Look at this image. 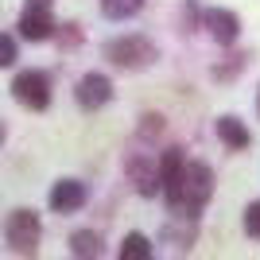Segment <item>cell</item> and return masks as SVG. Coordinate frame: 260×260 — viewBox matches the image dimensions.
I'll list each match as a JSON object with an SVG mask.
<instances>
[{
  "mask_svg": "<svg viewBox=\"0 0 260 260\" xmlns=\"http://www.w3.org/2000/svg\"><path fill=\"white\" fill-rule=\"evenodd\" d=\"M105 54H109L117 66H128V70H136V66H148V62L155 58L152 43H148V39H136V35H128V39H113V43L105 47Z\"/></svg>",
  "mask_w": 260,
  "mask_h": 260,
  "instance_id": "cell-4",
  "label": "cell"
},
{
  "mask_svg": "<svg viewBox=\"0 0 260 260\" xmlns=\"http://www.w3.org/2000/svg\"><path fill=\"white\" fill-rule=\"evenodd\" d=\"M31 8H51V0H27Z\"/></svg>",
  "mask_w": 260,
  "mask_h": 260,
  "instance_id": "cell-15",
  "label": "cell"
},
{
  "mask_svg": "<svg viewBox=\"0 0 260 260\" xmlns=\"http://www.w3.org/2000/svg\"><path fill=\"white\" fill-rule=\"evenodd\" d=\"M12 62H16V39L0 35V66H12Z\"/></svg>",
  "mask_w": 260,
  "mask_h": 260,
  "instance_id": "cell-14",
  "label": "cell"
},
{
  "mask_svg": "<svg viewBox=\"0 0 260 260\" xmlns=\"http://www.w3.org/2000/svg\"><path fill=\"white\" fill-rule=\"evenodd\" d=\"M159 190H167V202H171V210L179 217H194L214 194V175H210L206 163H186V155H183L179 167L163 179Z\"/></svg>",
  "mask_w": 260,
  "mask_h": 260,
  "instance_id": "cell-1",
  "label": "cell"
},
{
  "mask_svg": "<svg viewBox=\"0 0 260 260\" xmlns=\"http://www.w3.org/2000/svg\"><path fill=\"white\" fill-rule=\"evenodd\" d=\"M120 260H152V241L144 237V233H128V237L120 241Z\"/></svg>",
  "mask_w": 260,
  "mask_h": 260,
  "instance_id": "cell-10",
  "label": "cell"
},
{
  "mask_svg": "<svg viewBox=\"0 0 260 260\" xmlns=\"http://www.w3.org/2000/svg\"><path fill=\"white\" fill-rule=\"evenodd\" d=\"M140 8H144V0H101V12H105L109 20H128Z\"/></svg>",
  "mask_w": 260,
  "mask_h": 260,
  "instance_id": "cell-11",
  "label": "cell"
},
{
  "mask_svg": "<svg viewBox=\"0 0 260 260\" xmlns=\"http://www.w3.org/2000/svg\"><path fill=\"white\" fill-rule=\"evenodd\" d=\"M51 31H54L51 8H31V4H27V12H23V20H20V35L31 39V43H39V39H47Z\"/></svg>",
  "mask_w": 260,
  "mask_h": 260,
  "instance_id": "cell-7",
  "label": "cell"
},
{
  "mask_svg": "<svg viewBox=\"0 0 260 260\" xmlns=\"http://www.w3.org/2000/svg\"><path fill=\"white\" fill-rule=\"evenodd\" d=\"M70 252H74V256H98V252H101L98 233H89V229L74 233V237H70Z\"/></svg>",
  "mask_w": 260,
  "mask_h": 260,
  "instance_id": "cell-12",
  "label": "cell"
},
{
  "mask_svg": "<svg viewBox=\"0 0 260 260\" xmlns=\"http://www.w3.org/2000/svg\"><path fill=\"white\" fill-rule=\"evenodd\" d=\"M245 229H249V237L260 241V202H252V206L245 210Z\"/></svg>",
  "mask_w": 260,
  "mask_h": 260,
  "instance_id": "cell-13",
  "label": "cell"
},
{
  "mask_svg": "<svg viewBox=\"0 0 260 260\" xmlns=\"http://www.w3.org/2000/svg\"><path fill=\"white\" fill-rule=\"evenodd\" d=\"M12 93L27 109H47L51 105V78H47L43 70H23V74L12 82Z\"/></svg>",
  "mask_w": 260,
  "mask_h": 260,
  "instance_id": "cell-2",
  "label": "cell"
},
{
  "mask_svg": "<svg viewBox=\"0 0 260 260\" xmlns=\"http://www.w3.org/2000/svg\"><path fill=\"white\" fill-rule=\"evenodd\" d=\"M206 27H210V35H214L217 43H233V39H237V31H241L237 16H233V12H225V8H210V12H206Z\"/></svg>",
  "mask_w": 260,
  "mask_h": 260,
  "instance_id": "cell-8",
  "label": "cell"
},
{
  "mask_svg": "<svg viewBox=\"0 0 260 260\" xmlns=\"http://www.w3.org/2000/svg\"><path fill=\"white\" fill-rule=\"evenodd\" d=\"M217 136H221V140H225L233 152L249 148V128H245L237 117H221V120H217Z\"/></svg>",
  "mask_w": 260,
  "mask_h": 260,
  "instance_id": "cell-9",
  "label": "cell"
},
{
  "mask_svg": "<svg viewBox=\"0 0 260 260\" xmlns=\"http://www.w3.org/2000/svg\"><path fill=\"white\" fill-rule=\"evenodd\" d=\"M109 98H113V82L105 74H86L78 82V105L82 109H101Z\"/></svg>",
  "mask_w": 260,
  "mask_h": 260,
  "instance_id": "cell-5",
  "label": "cell"
},
{
  "mask_svg": "<svg viewBox=\"0 0 260 260\" xmlns=\"http://www.w3.org/2000/svg\"><path fill=\"white\" fill-rule=\"evenodd\" d=\"M4 233H8V245H12V249L27 256V252H35L43 229H39V217H35L31 210H16V214L8 217V229H4Z\"/></svg>",
  "mask_w": 260,
  "mask_h": 260,
  "instance_id": "cell-3",
  "label": "cell"
},
{
  "mask_svg": "<svg viewBox=\"0 0 260 260\" xmlns=\"http://www.w3.org/2000/svg\"><path fill=\"white\" fill-rule=\"evenodd\" d=\"M86 206V186L74 183V179H62V183H54L51 190V210L58 214H74V210Z\"/></svg>",
  "mask_w": 260,
  "mask_h": 260,
  "instance_id": "cell-6",
  "label": "cell"
},
{
  "mask_svg": "<svg viewBox=\"0 0 260 260\" xmlns=\"http://www.w3.org/2000/svg\"><path fill=\"white\" fill-rule=\"evenodd\" d=\"M256 105H260V101H256Z\"/></svg>",
  "mask_w": 260,
  "mask_h": 260,
  "instance_id": "cell-16",
  "label": "cell"
}]
</instances>
